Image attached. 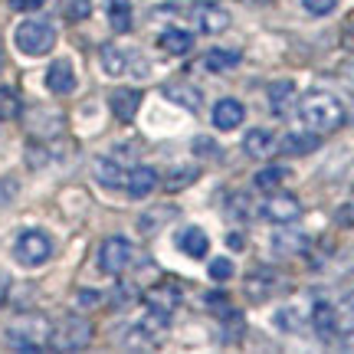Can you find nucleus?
<instances>
[{
  "instance_id": "obj_30",
  "label": "nucleus",
  "mask_w": 354,
  "mask_h": 354,
  "mask_svg": "<svg viewBox=\"0 0 354 354\" xmlns=\"http://www.w3.org/2000/svg\"><path fill=\"white\" fill-rule=\"evenodd\" d=\"M233 272H236V266H233V259H210V279L214 282H230L233 279Z\"/></svg>"
},
{
  "instance_id": "obj_18",
  "label": "nucleus",
  "mask_w": 354,
  "mask_h": 354,
  "mask_svg": "<svg viewBox=\"0 0 354 354\" xmlns=\"http://www.w3.org/2000/svg\"><path fill=\"white\" fill-rule=\"evenodd\" d=\"M158 46L167 53V56H187L194 50V37H190L187 30H165L161 37H158Z\"/></svg>"
},
{
  "instance_id": "obj_21",
  "label": "nucleus",
  "mask_w": 354,
  "mask_h": 354,
  "mask_svg": "<svg viewBox=\"0 0 354 354\" xmlns=\"http://www.w3.org/2000/svg\"><path fill=\"white\" fill-rule=\"evenodd\" d=\"M292 99H295V86H292L289 79H282V82H272V86H269V109H272L276 115L289 112Z\"/></svg>"
},
{
  "instance_id": "obj_1",
  "label": "nucleus",
  "mask_w": 354,
  "mask_h": 354,
  "mask_svg": "<svg viewBox=\"0 0 354 354\" xmlns=\"http://www.w3.org/2000/svg\"><path fill=\"white\" fill-rule=\"evenodd\" d=\"M299 118H302L305 128H312L318 135L338 131L344 125V105L331 92H312L299 102Z\"/></svg>"
},
{
  "instance_id": "obj_33",
  "label": "nucleus",
  "mask_w": 354,
  "mask_h": 354,
  "mask_svg": "<svg viewBox=\"0 0 354 354\" xmlns=\"http://www.w3.org/2000/svg\"><path fill=\"white\" fill-rule=\"evenodd\" d=\"M302 7L312 13V17H328V13L338 7V0H302Z\"/></svg>"
},
{
  "instance_id": "obj_26",
  "label": "nucleus",
  "mask_w": 354,
  "mask_h": 354,
  "mask_svg": "<svg viewBox=\"0 0 354 354\" xmlns=\"http://www.w3.org/2000/svg\"><path fill=\"white\" fill-rule=\"evenodd\" d=\"M177 299H180L177 289H154V292H148V305H151V308H161V312H167V315L174 312Z\"/></svg>"
},
{
  "instance_id": "obj_27",
  "label": "nucleus",
  "mask_w": 354,
  "mask_h": 354,
  "mask_svg": "<svg viewBox=\"0 0 354 354\" xmlns=\"http://www.w3.org/2000/svg\"><path fill=\"white\" fill-rule=\"evenodd\" d=\"M20 115V99L13 88H0V122H10Z\"/></svg>"
},
{
  "instance_id": "obj_13",
  "label": "nucleus",
  "mask_w": 354,
  "mask_h": 354,
  "mask_svg": "<svg viewBox=\"0 0 354 354\" xmlns=\"http://www.w3.org/2000/svg\"><path fill=\"white\" fill-rule=\"evenodd\" d=\"M243 118H246L243 102H236V99H220L214 105V125L220 128V131H233V128H240Z\"/></svg>"
},
{
  "instance_id": "obj_10",
  "label": "nucleus",
  "mask_w": 354,
  "mask_h": 354,
  "mask_svg": "<svg viewBox=\"0 0 354 354\" xmlns=\"http://www.w3.org/2000/svg\"><path fill=\"white\" fill-rule=\"evenodd\" d=\"M109 109H112V115L118 118V122H125L128 125L141 109V92L138 88H115L112 95H109Z\"/></svg>"
},
{
  "instance_id": "obj_23",
  "label": "nucleus",
  "mask_w": 354,
  "mask_h": 354,
  "mask_svg": "<svg viewBox=\"0 0 354 354\" xmlns=\"http://www.w3.org/2000/svg\"><path fill=\"white\" fill-rule=\"evenodd\" d=\"M99 59H102V69L109 73V76H122L128 69V56H125V50H118V46H102V53H99Z\"/></svg>"
},
{
  "instance_id": "obj_12",
  "label": "nucleus",
  "mask_w": 354,
  "mask_h": 354,
  "mask_svg": "<svg viewBox=\"0 0 354 354\" xmlns=\"http://www.w3.org/2000/svg\"><path fill=\"white\" fill-rule=\"evenodd\" d=\"M312 325H315V331H318V338H322V342L338 338V305L315 302V308H312Z\"/></svg>"
},
{
  "instance_id": "obj_20",
  "label": "nucleus",
  "mask_w": 354,
  "mask_h": 354,
  "mask_svg": "<svg viewBox=\"0 0 354 354\" xmlns=\"http://www.w3.org/2000/svg\"><path fill=\"white\" fill-rule=\"evenodd\" d=\"M105 17L115 33H128L131 30V0H105Z\"/></svg>"
},
{
  "instance_id": "obj_31",
  "label": "nucleus",
  "mask_w": 354,
  "mask_h": 354,
  "mask_svg": "<svg viewBox=\"0 0 354 354\" xmlns=\"http://www.w3.org/2000/svg\"><path fill=\"white\" fill-rule=\"evenodd\" d=\"M351 335L354 331V295L344 305H338V335Z\"/></svg>"
},
{
  "instance_id": "obj_39",
  "label": "nucleus",
  "mask_w": 354,
  "mask_h": 354,
  "mask_svg": "<svg viewBox=\"0 0 354 354\" xmlns=\"http://www.w3.org/2000/svg\"><path fill=\"white\" fill-rule=\"evenodd\" d=\"M351 338H354V331H351ZM348 348H354V342H348Z\"/></svg>"
},
{
  "instance_id": "obj_25",
  "label": "nucleus",
  "mask_w": 354,
  "mask_h": 354,
  "mask_svg": "<svg viewBox=\"0 0 354 354\" xmlns=\"http://www.w3.org/2000/svg\"><path fill=\"white\" fill-rule=\"evenodd\" d=\"M308 246V240H305L302 233H295V230H289V233H276L272 236V250L276 253H299V250H305Z\"/></svg>"
},
{
  "instance_id": "obj_6",
  "label": "nucleus",
  "mask_w": 354,
  "mask_h": 354,
  "mask_svg": "<svg viewBox=\"0 0 354 354\" xmlns=\"http://www.w3.org/2000/svg\"><path fill=\"white\" fill-rule=\"evenodd\" d=\"M131 263H135V246H131L125 236H109V240L102 243V250H99L102 272H109V276H122Z\"/></svg>"
},
{
  "instance_id": "obj_3",
  "label": "nucleus",
  "mask_w": 354,
  "mask_h": 354,
  "mask_svg": "<svg viewBox=\"0 0 354 354\" xmlns=\"http://www.w3.org/2000/svg\"><path fill=\"white\" fill-rule=\"evenodd\" d=\"M43 338H50V322L43 315H24L7 328V344L17 351H39Z\"/></svg>"
},
{
  "instance_id": "obj_38",
  "label": "nucleus",
  "mask_w": 354,
  "mask_h": 354,
  "mask_svg": "<svg viewBox=\"0 0 354 354\" xmlns=\"http://www.w3.org/2000/svg\"><path fill=\"white\" fill-rule=\"evenodd\" d=\"M250 3H269V0H250Z\"/></svg>"
},
{
  "instance_id": "obj_14",
  "label": "nucleus",
  "mask_w": 354,
  "mask_h": 354,
  "mask_svg": "<svg viewBox=\"0 0 354 354\" xmlns=\"http://www.w3.org/2000/svg\"><path fill=\"white\" fill-rule=\"evenodd\" d=\"M177 250L187 253L190 259H207V253H210V236H207L201 227H187L177 236Z\"/></svg>"
},
{
  "instance_id": "obj_19",
  "label": "nucleus",
  "mask_w": 354,
  "mask_h": 354,
  "mask_svg": "<svg viewBox=\"0 0 354 354\" xmlns=\"http://www.w3.org/2000/svg\"><path fill=\"white\" fill-rule=\"evenodd\" d=\"M92 174H95V180H99L102 187H109V190H118L128 180V174L115 165L112 158H99V161L92 165Z\"/></svg>"
},
{
  "instance_id": "obj_17",
  "label": "nucleus",
  "mask_w": 354,
  "mask_h": 354,
  "mask_svg": "<svg viewBox=\"0 0 354 354\" xmlns=\"http://www.w3.org/2000/svg\"><path fill=\"white\" fill-rule=\"evenodd\" d=\"M125 187H128V194H131L135 201L148 197V194L158 187V171H154V167H135V171L128 174Z\"/></svg>"
},
{
  "instance_id": "obj_7",
  "label": "nucleus",
  "mask_w": 354,
  "mask_h": 354,
  "mask_svg": "<svg viewBox=\"0 0 354 354\" xmlns=\"http://www.w3.org/2000/svg\"><path fill=\"white\" fill-rule=\"evenodd\" d=\"M190 20L197 24L201 33H223L230 26V10H223L220 3H194L190 7Z\"/></svg>"
},
{
  "instance_id": "obj_37",
  "label": "nucleus",
  "mask_w": 354,
  "mask_h": 354,
  "mask_svg": "<svg viewBox=\"0 0 354 354\" xmlns=\"http://www.w3.org/2000/svg\"><path fill=\"white\" fill-rule=\"evenodd\" d=\"M342 43H344V50H351V53H354V24L344 26V39H342Z\"/></svg>"
},
{
  "instance_id": "obj_29",
  "label": "nucleus",
  "mask_w": 354,
  "mask_h": 354,
  "mask_svg": "<svg viewBox=\"0 0 354 354\" xmlns=\"http://www.w3.org/2000/svg\"><path fill=\"white\" fill-rule=\"evenodd\" d=\"M272 325L279 331H299V308H279L272 315Z\"/></svg>"
},
{
  "instance_id": "obj_35",
  "label": "nucleus",
  "mask_w": 354,
  "mask_h": 354,
  "mask_svg": "<svg viewBox=\"0 0 354 354\" xmlns=\"http://www.w3.org/2000/svg\"><path fill=\"white\" fill-rule=\"evenodd\" d=\"M10 299V272L7 269H0V305Z\"/></svg>"
},
{
  "instance_id": "obj_15",
  "label": "nucleus",
  "mask_w": 354,
  "mask_h": 354,
  "mask_svg": "<svg viewBox=\"0 0 354 354\" xmlns=\"http://www.w3.org/2000/svg\"><path fill=\"white\" fill-rule=\"evenodd\" d=\"M243 151L250 158H269L276 151V135L269 128H250L246 138H243Z\"/></svg>"
},
{
  "instance_id": "obj_4",
  "label": "nucleus",
  "mask_w": 354,
  "mask_h": 354,
  "mask_svg": "<svg viewBox=\"0 0 354 354\" xmlns=\"http://www.w3.org/2000/svg\"><path fill=\"white\" fill-rule=\"evenodd\" d=\"M13 256L17 263L26 266V269H37L53 256V240L43 233V230H24L17 243H13Z\"/></svg>"
},
{
  "instance_id": "obj_32",
  "label": "nucleus",
  "mask_w": 354,
  "mask_h": 354,
  "mask_svg": "<svg viewBox=\"0 0 354 354\" xmlns=\"http://www.w3.org/2000/svg\"><path fill=\"white\" fill-rule=\"evenodd\" d=\"M63 13H66V20L79 24V20H86L88 13H92V0H69Z\"/></svg>"
},
{
  "instance_id": "obj_11",
  "label": "nucleus",
  "mask_w": 354,
  "mask_h": 354,
  "mask_svg": "<svg viewBox=\"0 0 354 354\" xmlns=\"http://www.w3.org/2000/svg\"><path fill=\"white\" fill-rule=\"evenodd\" d=\"M161 95H165L167 102L180 105V109H187V112H197L203 105V92L197 86H190V82H167V86L161 88Z\"/></svg>"
},
{
  "instance_id": "obj_2",
  "label": "nucleus",
  "mask_w": 354,
  "mask_h": 354,
  "mask_svg": "<svg viewBox=\"0 0 354 354\" xmlns=\"http://www.w3.org/2000/svg\"><path fill=\"white\" fill-rule=\"evenodd\" d=\"M13 46L24 53V56H46L56 46V30L46 20H26L13 30Z\"/></svg>"
},
{
  "instance_id": "obj_28",
  "label": "nucleus",
  "mask_w": 354,
  "mask_h": 354,
  "mask_svg": "<svg viewBox=\"0 0 354 354\" xmlns=\"http://www.w3.org/2000/svg\"><path fill=\"white\" fill-rule=\"evenodd\" d=\"M194 177H197V167H177V171H171V174H167L165 187L167 190H184Z\"/></svg>"
},
{
  "instance_id": "obj_24",
  "label": "nucleus",
  "mask_w": 354,
  "mask_h": 354,
  "mask_svg": "<svg viewBox=\"0 0 354 354\" xmlns=\"http://www.w3.org/2000/svg\"><path fill=\"white\" fill-rule=\"evenodd\" d=\"M289 167H279V165H272V167H263L259 174L253 177V184L259 190H279L282 187V180H289Z\"/></svg>"
},
{
  "instance_id": "obj_34",
  "label": "nucleus",
  "mask_w": 354,
  "mask_h": 354,
  "mask_svg": "<svg viewBox=\"0 0 354 354\" xmlns=\"http://www.w3.org/2000/svg\"><path fill=\"white\" fill-rule=\"evenodd\" d=\"M17 197V180L13 177H0V203H7Z\"/></svg>"
},
{
  "instance_id": "obj_22",
  "label": "nucleus",
  "mask_w": 354,
  "mask_h": 354,
  "mask_svg": "<svg viewBox=\"0 0 354 354\" xmlns=\"http://www.w3.org/2000/svg\"><path fill=\"white\" fill-rule=\"evenodd\" d=\"M240 59H243L240 50H210L203 56V66H207L210 73H227V69H233Z\"/></svg>"
},
{
  "instance_id": "obj_16",
  "label": "nucleus",
  "mask_w": 354,
  "mask_h": 354,
  "mask_svg": "<svg viewBox=\"0 0 354 354\" xmlns=\"http://www.w3.org/2000/svg\"><path fill=\"white\" fill-rule=\"evenodd\" d=\"M322 138H318V131H289L282 141H276V148L282 154H308L315 151Z\"/></svg>"
},
{
  "instance_id": "obj_9",
  "label": "nucleus",
  "mask_w": 354,
  "mask_h": 354,
  "mask_svg": "<svg viewBox=\"0 0 354 354\" xmlns=\"http://www.w3.org/2000/svg\"><path fill=\"white\" fill-rule=\"evenodd\" d=\"M46 88L53 95H73L76 92V69L69 59H53L46 69Z\"/></svg>"
},
{
  "instance_id": "obj_36",
  "label": "nucleus",
  "mask_w": 354,
  "mask_h": 354,
  "mask_svg": "<svg viewBox=\"0 0 354 354\" xmlns=\"http://www.w3.org/2000/svg\"><path fill=\"white\" fill-rule=\"evenodd\" d=\"M46 0H10L13 10H37V7H43Z\"/></svg>"
},
{
  "instance_id": "obj_8",
  "label": "nucleus",
  "mask_w": 354,
  "mask_h": 354,
  "mask_svg": "<svg viewBox=\"0 0 354 354\" xmlns=\"http://www.w3.org/2000/svg\"><path fill=\"white\" fill-rule=\"evenodd\" d=\"M263 216L272 220V223H292V220L302 216V203H299L295 194H272L263 203Z\"/></svg>"
},
{
  "instance_id": "obj_5",
  "label": "nucleus",
  "mask_w": 354,
  "mask_h": 354,
  "mask_svg": "<svg viewBox=\"0 0 354 354\" xmlns=\"http://www.w3.org/2000/svg\"><path fill=\"white\" fill-rule=\"evenodd\" d=\"M53 338V348L56 351H79L92 342V322L82 315H66L56 328L50 331Z\"/></svg>"
}]
</instances>
